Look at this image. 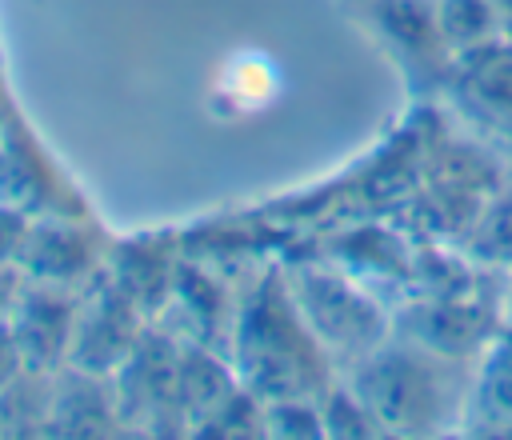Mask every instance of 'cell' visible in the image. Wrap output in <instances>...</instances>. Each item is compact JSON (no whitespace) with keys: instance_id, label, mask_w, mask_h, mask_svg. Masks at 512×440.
<instances>
[{"instance_id":"obj_1","label":"cell","mask_w":512,"mask_h":440,"mask_svg":"<svg viewBox=\"0 0 512 440\" xmlns=\"http://www.w3.org/2000/svg\"><path fill=\"white\" fill-rule=\"evenodd\" d=\"M236 364L264 400H308L324 388V344L308 328L288 280L268 276L248 300L236 332Z\"/></svg>"},{"instance_id":"obj_2","label":"cell","mask_w":512,"mask_h":440,"mask_svg":"<svg viewBox=\"0 0 512 440\" xmlns=\"http://www.w3.org/2000/svg\"><path fill=\"white\" fill-rule=\"evenodd\" d=\"M444 356L420 344H380L356 360L352 392L384 432H428L448 412Z\"/></svg>"},{"instance_id":"obj_3","label":"cell","mask_w":512,"mask_h":440,"mask_svg":"<svg viewBox=\"0 0 512 440\" xmlns=\"http://www.w3.org/2000/svg\"><path fill=\"white\" fill-rule=\"evenodd\" d=\"M288 288L324 348H336V352L360 360L384 344V332H388L384 312L344 276H332L320 268H300L288 276Z\"/></svg>"},{"instance_id":"obj_4","label":"cell","mask_w":512,"mask_h":440,"mask_svg":"<svg viewBox=\"0 0 512 440\" xmlns=\"http://www.w3.org/2000/svg\"><path fill=\"white\" fill-rule=\"evenodd\" d=\"M8 328L24 352V364L44 368L56 364L60 356L72 352V328H76V312L64 296L40 288V292H24L20 304H12Z\"/></svg>"},{"instance_id":"obj_5","label":"cell","mask_w":512,"mask_h":440,"mask_svg":"<svg viewBox=\"0 0 512 440\" xmlns=\"http://www.w3.org/2000/svg\"><path fill=\"white\" fill-rule=\"evenodd\" d=\"M412 328V344L436 352V356H468L480 340H484V320L476 308H464V304H428L420 312H412L408 320Z\"/></svg>"},{"instance_id":"obj_6","label":"cell","mask_w":512,"mask_h":440,"mask_svg":"<svg viewBox=\"0 0 512 440\" xmlns=\"http://www.w3.org/2000/svg\"><path fill=\"white\" fill-rule=\"evenodd\" d=\"M472 420L480 428L512 432V336L492 344L472 388Z\"/></svg>"},{"instance_id":"obj_7","label":"cell","mask_w":512,"mask_h":440,"mask_svg":"<svg viewBox=\"0 0 512 440\" xmlns=\"http://www.w3.org/2000/svg\"><path fill=\"white\" fill-rule=\"evenodd\" d=\"M436 28L444 48L472 52L500 32V0H436Z\"/></svg>"},{"instance_id":"obj_8","label":"cell","mask_w":512,"mask_h":440,"mask_svg":"<svg viewBox=\"0 0 512 440\" xmlns=\"http://www.w3.org/2000/svg\"><path fill=\"white\" fill-rule=\"evenodd\" d=\"M468 80H472V92L488 108L512 116V44L488 40V44L472 48L468 52Z\"/></svg>"},{"instance_id":"obj_9","label":"cell","mask_w":512,"mask_h":440,"mask_svg":"<svg viewBox=\"0 0 512 440\" xmlns=\"http://www.w3.org/2000/svg\"><path fill=\"white\" fill-rule=\"evenodd\" d=\"M84 256H88V248L76 232L48 228L44 236H24L16 260H24L32 268V276H72L84 264Z\"/></svg>"},{"instance_id":"obj_10","label":"cell","mask_w":512,"mask_h":440,"mask_svg":"<svg viewBox=\"0 0 512 440\" xmlns=\"http://www.w3.org/2000/svg\"><path fill=\"white\" fill-rule=\"evenodd\" d=\"M324 416V432L328 436H368L376 432V420L368 416V408L360 404V396L348 388V392H332L328 404L320 408Z\"/></svg>"},{"instance_id":"obj_11","label":"cell","mask_w":512,"mask_h":440,"mask_svg":"<svg viewBox=\"0 0 512 440\" xmlns=\"http://www.w3.org/2000/svg\"><path fill=\"white\" fill-rule=\"evenodd\" d=\"M264 428L272 436H324V416L320 408H308L304 396H292V400H272Z\"/></svg>"},{"instance_id":"obj_12","label":"cell","mask_w":512,"mask_h":440,"mask_svg":"<svg viewBox=\"0 0 512 440\" xmlns=\"http://www.w3.org/2000/svg\"><path fill=\"white\" fill-rule=\"evenodd\" d=\"M20 368H24V352H20L8 320H0V396L12 388V380L20 376Z\"/></svg>"},{"instance_id":"obj_13","label":"cell","mask_w":512,"mask_h":440,"mask_svg":"<svg viewBox=\"0 0 512 440\" xmlns=\"http://www.w3.org/2000/svg\"><path fill=\"white\" fill-rule=\"evenodd\" d=\"M24 236H28V232H24V220H20L12 208H0V268L20 256Z\"/></svg>"},{"instance_id":"obj_14","label":"cell","mask_w":512,"mask_h":440,"mask_svg":"<svg viewBox=\"0 0 512 440\" xmlns=\"http://www.w3.org/2000/svg\"><path fill=\"white\" fill-rule=\"evenodd\" d=\"M504 312H508V320H512V288H508V304H504Z\"/></svg>"}]
</instances>
